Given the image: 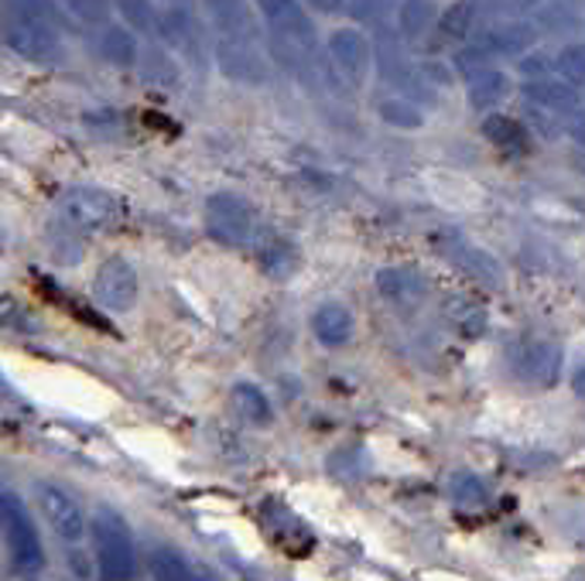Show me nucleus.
<instances>
[{"mask_svg":"<svg viewBox=\"0 0 585 581\" xmlns=\"http://www.w3.org/2000/svg\"><path fill=\"white\" fill-rule=\"evenodd\" d=\"M38 506L48 519L52 534L62 540V550H66V561L73 568V574L79 581H89L92 571H97V561L86 550V537H89V524L82 516V506L76 503V496H69L66 489L55 482H38Z\"/></svg>","mask_w":585,"mask_h":581,"instance_id":"nucleus-1","label":"nucleus"},{"mask_svg":"<svg viewBox=\"0 0 585 581\" xmlns=\"http://www.w3.org/2000/svg\"><path fill=\"white\" fill-rule=\"evenodd\" d=\"M89 537H92V561H97L103 581H134L137 550L120 513L100 506L89 524Z\"/></svg>","mask_w":585,"mask_h":581,"instance_id":"nucleus-2","label":"nucleus"},{"mask_svg":"<svg viewBox=\"0 0 585 581\" xmlns=\"http://www.w3.org/2000/svg\"><path fill=\"white\" fill-rule=\"evenodd\" d=\"M0 534H4V540L11 547V558L24 574H38L45 568L42 537H38L35 524H31L24 503L4 482H0Z\"/></svg>","mask_w":585,"mask_h":581,"instance_id":"nucleus-3","label":"nucleus"},{"mask_svg":"<svg viewBox=\"0 0 585 581\" xmlns=\"http://www.w3.org/2000/svg\"><path fill=\"white\" fill-rule=\"evenodd\" d=\"M534 42H538V35H534L531 24L504 21L497 27H489V32H483V38L473 48H462L455 55V66H459V72H466V79H470L473 72L486 69L493 58H514L520 52L534 48Z\"/></svg>","mask_w":585,"mask_h":581,"instance_id":"nucleus-4","label":"nucleus"},{"mask_svg":"<svg viewBox=\"0 0 585 581\" xmlns=\"http://www.w3.org/2000/svg\"><path fill=\"white\" fill-rule=\"evenodd\" d=\"M206 230L223 247H246L257 236V212L233 192H216L206 202Z\"/></svg>","mask_w":585,"mask_h":581,"instance_id":"nucleus-5","label":"nucleus"},{"mask_svg":"<svg viewBox=\"0 0 585 581\" xmlns=\"http://www.w3.org/2000/svg\"><path fill=\"white\" fill-rule=\"evenodd\" d=\"M562 359H565L562 349L554 343H544V339H523V343L507 349L510 370L523 383H534V387H554V383H559Z\"/></svg>","mask_w":585,"mask_h":581,"instance_id":"nucleus-6","label":"nucleus"},{"mask_svg":"<svg viewBox=\"0 0 585 581\" xmlns=\"http://www.w3.org/2000/svg\"><path fill=\"white\" fill-rule=\"evenodd\" d=\"M137 294H141L137 270L123 257H110L97 270V278H92V298H97L100 309L107 312H131L137 304Z\"/></svg>","mask_w":585,"mask_h":581,"instance_id":"nucleus-7","label":"nucleus"},{"mask_svg":"<svg viewBox=\"0 0 585 581\" xmlns=\"http://www.w3.org/2000/svg\"><path fill=\"white\" fill-rule=\"evenodd\" d=\"M58 209H62V216H66V223L76 230H107L120 216L117 199L103 189H89V186L66 192Z\"/></svg>","mask_w":585,"mask_h":581,"instance_id":"nucleus-8","label":"nucleus"},{"mask_svg":"<svg viewBox=\"0 0 585 581\" xmlns=\"http://www.w3.org/2000/svg\"><path fill=\"white\" fill-rule=\"evenodd\" d=\"M4 38L18 55L31 58V63H52V58H58V35L48 21L11 14L4 21Z\"/></svg>","mask_w":585,"mask_h":581,"instance_id":"nucleus-9","label":"nucleus"},{"mask_svg":"<svg viewBox=\"0 0 585 581\" xmlns=\"http://www.w3.org/2000/svg\"><path fill=\"white\" fill-rule=\"evenodd\" d=\"M158 32L178 52L199 58V52H202V24L196 18V4H192V0H162Z\"/></svg>","mask_w":585,"mask_h":581,"instance_id":"nucleus-10","label":"nucleus"},{"mask_svg":"<svg viewBox=\"0 0 585 581\" xmlns=\"http://www.w3.org/2000/svg\"><path fill=\"white\" fill-rule=\"evenodd\" d=\"M261 14L274 27V35H282L295 48H312L316 45V24L301 11L298 0H257Z\"/></svg>","mask_w":585,"mask_h":581,"instance_id":"nucleus-11","label":"nucleus"},{"mask_svg":"<svg viewBox=\"0 0 585 581\" xmlns=\"http://www.w3.org/2000/svg\"><path fill=\"white\" fill-rule=\"evenodd\" d=\"M329 55L335 69L360 86L369 72V63H374V45H369V38L356 32V27H339L329 38Z\"/></svg>","mask_w":585,"mask_h":581,"instance_id":"nucleus-12","label":"nucleus"},{"mask_svg":"<svg viewBox=\"0 0 585 581\" xmlns=\"http://www.w3.org/2000/svg\"><path fill=\"white\" fill-rule=\"evenodd\" d=\"M523 100H528V107L531 110H538V113H554V116H569V113H575L578 110V93L569 86V82H562V79H534V82H528L523 86Z\"/></svg>","mask_w":585,"mask_h":581,"instance_id":"nucleus-13","label":"nucleus"},{"mask_svg":"<svg viewBox=\"0 0 585 581\" xmlns=\"http://www.w3.org/2000/svg\"><path fill=\"white\" fill-rule=\"evenodd\" d=\"M216 32L223 35V42H233V45H254V24H251V14H246V4L243 0H202Z\"/></svg>","mask_w":585,"mask_h":581,"instance_id":"nucleus-14","label":"nucleus"},{"mask_svg":"<svg viewBox=\"0 0 585 581\" xmlns=\"http://www.w3.org/2000/svg\"><path fill=\"white\" fill-rule=\"evenodd\" d=\"M353 328H356V322H353V312L346 309V304L329 301V304H322V309H316V315H312L316 339L329 349L346 346L353 339Z\"/></svg>","mask_w":585,"mask_h":581,"instance_id":"nucleus-15","label":"nucleus"},{"mask_svg":"<svg viewBox=\"0 0 585 581\" xmlns=\"http://www.w3.org/2000/svg\"><path fill=\"white\" fill-rule=\"evenodd\" d=\"M216 58H220V69L230 79H243V82H264L267 79V69H264V63L257 58L254 45L223 42V45H216Z\"/></svg>","mask_w":585,"mask_h":581,"instance_id":"nucleus-16","label":"nucleus"},{"mask_svg":"<svg viewBox=\"0 0 585 581\" xmlns=\"http://www.w3.org/2000/svg\"><path fill=\"white\" fill-rule=\"evenodd\" d=\"M510 97V79L497 66H486L470 76V103L473 110H493Z\"/></svg>","mask_w":585,"mask_h":581,"instance_id":"nucleus-17","label":"nucleus"},{"mask_svg":"<svg viewBox=\"0 0 585 581\" xmlns=\"http://www.w3.org/2000/svg\"><path fill=\"white\" fill-rule=\"evenodd\" d=\"M479 14H483L479 0H452V4L439 14L435 32H439L442 42H462L476 27Z\"/></svg>","mask_w":585,"mask_h":581,"instance_id":"nucleus-18","label":"nucleus"},{"mask_svg":"<svg viewBox=\"0 0 585 581\" xmlns=\"http://www.w3.org/2000/svg\"><path fill=\"white\" fill-rule=\"evenodd\" d=\"M377 291L397 304H405V301H418L424 294V278L418 270L411 267H384L377 273Z\"/></svg>","mask_w":585,"mask_h":581,"instance_id":"nucleus-19","label":"nucleus"},{"mask_svg":"<svg viewBox=\"0 0 585 581\" xmlns=\"http://www.w3.org/2000/svg\"><path fill=\"white\" fill-rule=\"evenodd\" d=\"M483 134L493 147H500L507 150V155H528V147H531V137L528 131H523L517 120L510 116H500V113H493L483 120Z\"/></svg>","mask_w":585,"mask_h":581,"instance_id":"nucleus-20","label":"nucleus"},{"mask_svg":"<svg viewBox=\"0 0 585 581\" xmlns=\"http://www.w3.org/2000/svg\"><path fill=\"white\" fill-rule=\"evenodd\" d=\"M257 264L271 278H288L298 270V250L282 236H261L257 239Z\"/></svg>","mask_w":585,"mask_h":581,"instance_id":"nucleus-21","label":"nucleus"},{"mask_svg":"<svg viewBox=\"0 0 585 581\" xmlns=\"http://www.w3.org/2000/svg\"><path fill=\"white\" fill-rule=\"evenodd\" d=\"M435 8H431V0H400L397 8V27L400 35L408 42H421L431 27H435Z\"/></svg>","mask_w":585,"mask_h":581,"instance_id":"nucleus-22","label":"nucleus"},{"mask_svg":"<svg viewBox=\"0 0 585 581\" xmlns=\"http://www.w3.org/2000/svg\"><path fill=\"white\" fill-rule=\"evenodd\" d=\"M233 404L251 424H271V401L254 383H236L233 387Z\"/></svg>","mask_w":585,"mask_h":581,"instance_id":"nucleus-23","label":"nucleus"},{"mask_svg":"<svg viewBox=\"0 0 585 581\" xmlns=\"http://www.w3.org/2000/svg\"><path fill=\"white\" fill-rule=\"evenodd\" d=\"M486 496H489V489H486V482L476 472L462 469V472H455L449 479V500L459 503V506H483Z\"/></svg>","mask_w":585,"mask_h":581,"instance_id":"nucleus-24","label":"nucleus"},{"mask_svg":"<svg viewBox=\"0 0 585 581\" xmlns=\"http://www.w3.org/2000/svg\"><path fill=\"white\" fill-rule=\"evenodd\" d=\"M449 257H455L459 267H466L473 278H483L486 284H500V264L493 260L489 254H483L476 247H459V243H455V250H449Z\"/></svg>","mask_w":585,"mask_h":581,"instance_id":"nucleus-25","label":"nucleus"},{"mask_svg":"<svg viewBox=\"0 0 585 581\" xmlns=\"http://www.w3.org/2000/svg\"><path fill=\"white\" fill-rule=\"evenodd\" d=\"M151 578L154 581H196V571L185 565L175 550H168V547H158L151 555Z\"/></svg>","mask_w":585,"mask_h":581,"instance_id":"nucleus-26","label":"nucleus"},{"mask_svg":"<svg viewBox=\"0 0 585 581\" xmlns=\"http://www.w3.org/2000/svg\"><path fill=\"white\" fill-rule=\"evenodd\" d=\"M554 72H559V79L569 82L575 93L585 89V45H565L554 55Z\"/></svg>","mask_w":585,"mask_h":581,"instance_id":"nucleus-27","label":"nucleus"},{"mask_svg":"<svg viewBox=\"0 0 585 581\" xmlns=\"http://www.w3.org/2000/svg\"><path fill=\"white\" fill-rule=\"evenodd\" d=\"M100 45H103V55L110 58L113 66H134L137 42L131 38V32H123V27H107Z\"/></svg>","mask_w":585,"mask_h":581,"instance_id":"nucleus-28","label":"nucleus"},{"mask_svg":"<svg viewBox=\"0 0 585 581\" xmlns=\"http://www.w3.org/2000/svg\"><path fill=\"white\" fill-rule=\"evenodd\" d=\"M397 0H353L350 11L356 21H366V24H374V27H387V21L397 24Z\"/></svg>","mask_w":585,"mask_h":581,"instance_id":"nucleus-29","label":"nucleus"},{"mask_svg":"<svg viewBox=\"0 0 585 581\" xmlns=\"http://www.w3.org/2000/svg\"><path fill=\"white\" fill-rule=\"evenodd\" d=\"M380 116H384V124L400 127V131H418L424 124L421 110L415 103H408V100H384L380 103Z\"/></svg>","mask_w":585,"mask_h":581,"instance_id":"nucleus-30","label":"nucleus"},{"mask_svg":"<svg viewBox=\"0 0 585 581\" xmlns=\"http://www.w3.org/2000/svg\"><path fill=\"white\" fill-rule=\"evenodd\" d=\"M0 325L14 328V332H21V335L38 332V322L31 319V312L24 309V304H18L14 298H8V294H0Z\"/></svg>","mask_w":585,"mask_h":581,"instance_id":"nucleus-31","label":"nucleus"},{"mask_svg":"<svg viewBox=\"0 0 585 581\" xmlns=\"http://www.w3.org/2000/svg\"><path fill=\"white\" fill-rule=\"evenodd\" d=\"M449 304H452V309H449L452 322L466 335H483L486 332V312L479 309V304H473V301H449Z\"/></svg>","mask_w":585,"mask_h":581,"instance_id":"nucleus-32","label":"nucleus"},{"mask_svg":"<svg viewBox=\"0 0 585 581\" xmlns=\"http://www.w3.org/2000/svg\"><path fill=\"white\" fill-rule=\"evenodd\" d=\"M66 8L73 18H79L86 24H100L110 18V0H66Z\"/></svg>","mask_w":585,"mask_h":581,"instance_id":"nucleus-33","label":"nucleus"},{"mask_svg":"<svg viewBox=\"0 0 585 581\" xmlns=\"http://www.w3.org/2000/svg\"><path fill=\"white\" fill-rule=\"evenodd\" d=\"M117 4H120L123 18H128L134 27H141V32H147V27L154 24V11L147 0H117Z\"/></svg>","mask_w":585,"mask_h":581,"instance_id":"nucleus-34","label":"nucleus"},{"mask_svg":"<svg viewBox=\"0 0 585 581\" xmlns=\"http://www.w3.org/2000/svg\"><path fill=\"white\" fill-rule=\"evenodd\" d=\"M8 4H11V14H24V18L52 24V0H8Z\"/></svg>","mask_w":585,"mask_h":581,"instance_id":"nucleus-35","label":"nucleus"},{"mask_svg":"<svg viewBox=\"0 0 585 581\" xmlns=\"http://www.w3.org/2000/svg\"><path fill=\"white\" fill-rule=\"evenodd\" d=\"M562 127H565V134H569L578 147H585V110L569 113V116L562 120Z\"/></svg>","mask_w":585,"mask_h":581,"instance_id":"nucleus-36","label":"nucleus"},{"mask_svg":"<svg viewBox=\"0 0 585 581\" xmlns=\"http://www.w3.org/2000/svg\"><path fill=\"white\" fill-rule=\"evenodd\" d=\"M520 72L528 76V82H534V79H548V63H544L541 55L523 58V63H520Z\"/></svg>","mask_w":585,"mask_h":581,"instance_id":"nucleus-37","label":"nucleus"},{"mask_svg":"<svg viewBox=\"0 0 585 581\" xmlns=\"http://www.w3.org/2000/svg\"><path fill=\"white\" fill-rule=\"evenodd\" d=\"M316 11H322V14H339V11H346L353 0H308Z\"/></svg>","mask_w":585,"mask_h":581,"instance_id":"nucleus-38","label":"nucleus"},{"mask_svg":"<svg viewBox=\"0 0 585 581\" xmlns=\"http://www.w3.org/2000/svg\"><path fill=\"white\" fill-rule=\"evenodd\" d=\"M0 401L4 404H14V407H24V401H21V393L18 390H11V383L0 377Z\"/></svg>","mask_w":585,"mask_h":581,"instance_id":"nucleus-39","label":"nucleus"},{"mask_svg":"<svg viewBox=\"0 0 585 581\" xmlns=\"http://www.w3.org/2000/svg\"><path fill=\"white\" fill-rule=\"evenodd\" d=\"M572 390H575V396H582V401H585V362L572 373Z\"/></svg>","mask_w":585,"mask_h":581,"instance_id":"nucleus-40","label":"nucleus"},{"mask_svg":"<svg viewBox=\"0 0 585 581\" xmlns=\"http://www.w3.org/2000/svg\"><path fill=\"white\" fill-rule=\"evenodd\" d=\"M196 581H209V578H202V574H196Z\"/></svg>","mask_w":585,"mask_h":581,"instance_id":"nucleus-41","label":"nucleus"}]
</instances>
